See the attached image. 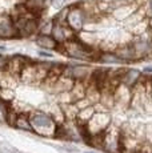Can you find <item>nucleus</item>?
<instances>
[{
	"mask_svg": "<svg viewBox=\"0 0 152 153\" xmlns=\"http://www.w3.org/2000/svg\"><path fill=\"white\" fill-rule=\"evenodd\" d=\"M30 123L32 131L36 132L40 136H54L56 133V123L54 121V119L49 114L35 112L30 116Z\"/></svg>",
	"mask_w": 152,
	"mask_h": 153,
	"instance_id": "f257e3e1",
	"label": "nucleus"
},
{
	"mask_svg": "<svg viewBox=\"0 0 152 153\" xmlns=\"http://www.w3.org/2000/svg\"><path fill=\"white\" fill-rule=\"evenodd\" d=\"M66 51L69 57L77 59V60H91L93 57V51L91 47L75 39L66 43Z\"/></svg>",
	"mask_w": 152,
	"mask_h": 153,
	"instance_id": "f03ea898",
	"label": "nucleus"
},
{
	"mask_svg": "<svg viewBox=\"0 0 152 153\" xmlns=\"http://www.w3.org/2000/svg\"><path fill=\"white\" fill-rule=\"evenodd\" d=\"M110 123H111V117L107 113H95L92 116V119L86 125L87 132L89 133V136L103 133V132L107 131Z\"/></svg>",
	"mask_w": 152,
	"mask_h": 153,
	"instance_id": "7ed1b4c3",
	"label": "nucleus"
},
{
	"mask_svg": "<svg viewBox=\"0 0 152 153\" xmlns=\"http://www.w3.org/2000/svg\"><path fill=\"white\" fill-rule=\"evenodd\" d=\"M86 23V13L81 8H68L67 25L72 31H80Z\"/></svg>",
	"mask_w": 152,
	"mask_h": 153,
	"instance_id": "20e7f679",
	"label": "nucleus"
},
{
	"mask_svg": "<svg viewBox=\"0 0 152 153\" xmlns=\"http://www.w3.org/2000/svg\"><path fill=\"white\" fill-rule=\"evenodd\" d=\"M103 148L110 153H120V133L116 129L104 132Z\"/></svg>",
	"mask_w": 152,
	"mask_h": 153,
	"instance_id": "39448f33",
	"label": "nucleus"
},
{
	"mask_svg": "<svg viewBox=\"0 0 152 153\" xmlns=\"http://www.w3.org/2000/svg\"><path fill=\"white\" fill-rule=\"evenodd\" d=\"M52 32V37L56 40L57 44L63 43H68L71 40H74V31L68 27V25H63V24H57V23H54L51 28Z\"/></svg>",
	"mask_w": 152,
	"mask_h": 153,
	"instance_id": "423d86ee",
	"label": "nucleus"
},
{
	"mask_svg": "<svg viewBox=\"0 0 152 153\" xmlns=\"http://www.w3.org/2000/svg\"><path fill=\"white\" fill-rule=\"evenodd\" d=\"M17 36L13 20L7 15L0 16V39H10Z\"/></svg>",
	"mask_w": 152,
	"mask_h": 153,
	"instance_id": "0eeeda50",
	"label": "nucleus"
},
{
	"mask_svg": "<svg viewBox=\"0 0 152 153\" xmlns=\"http://www.w3.org/2000/svg\"><path fill=\"white\" fill-rule=\"evenodd\" d=\"M121 61H128V60H133L136 57V52L133 49L132 44H128V45H124V47H120L118 48L115 52H113Z\"/></svg>",
	"mask_w": 152,
	"mask_h": 153,
	"instance_id": "6e6552de",
	"label": "nucleus"
},
{
	"mask_svg": "<svg viewBox=\"0 0 152 153\" xmlns=\"http://www.w3.org/2000/svg\"><path fill=\"white\" fill-rule=\"evenodd\" d=\"M36 44L42 48H45V49H56L59 47V44L56 43V40L54 39L52 36L49 35H45V33H40L36 36Z\"/></svg>",
	"mask_w": 152,
	"mask_h": 153,
	"instance_id": "1a4fd4ad",
	"label": "nucleus"
},
{
	"mask_svg": "<svg viewBox=\"0 0 152 153\" xmlns=\"http://www.w3.org/2000/svg\"><path fill=\"white\" fill-rule=\"evenodd\" d=\"M95 114V111H93V107H87V108H83V109L79 111L77 113V121H79V125H87V123L92 119V116Z\"/></svg>",
	"mask_w": 152,
	"mask_h": 153,
	"instance_id": "9d476101",
	"label": "nucleus"
},
{
	"mask_svg": "<svg viewBox=\"0 0 152 153\" xmlns=\"http://www.w3.org/2000/svg\"><path fill=\"white\" fill-rule=\"evenodd\" d=\"M139 76H140V72L137 69H125V72H124V75L121 76V83H124L125 85H133L137 81V79H139Z\"/></svg>",
	"mask_w": 152,
	"mask_h": 153,
	"instance_id": "9b49d317",
	"label": "nucleus"
},
{
	"mask_svg": "<svg viewBox=\"0 0 152 153\" xmlns=\"http://www.w3.org/2000/svg\"><path fill=\"white\" fill-rule=\"evenodd\" d=\"M13 126L16 128L22 129V131H28V132H34L32 131V126L30 123V117L25 116V114H17L16 120H15V124Z\"/></svg>",
	"mask_w": 152,
	"mask_h": 153,
	"instance_id": "f8f14e48",
	"label": "nucleus"
},
{
	"mask_svg": "<svg viewBox=\"0 0 152 153\" xmlns=\"http://www.w3.org/2000/svg\"><path fill=\"white\" fill-rule=\"evenodd\" d=\"M44 3H45V0H27L25 7H27V10L30 12H32V11H39L44 7Z\"/></svg>",
	"mask_w": 152,
	"mask_h": 153,
	"instance_id": "ddd939ff",
	"label": "nucleus"
},
{
	"mask_svg": "<svg viewBox=\"0 0 152 153\" xmlns=\"http://www.w3.org/2000/svg\"><path fill=\"white\" fill-rule=\"evenodd\" d=\"M99 60L103 61V63H120L121 61L120 59L115 53H112V52H103V53H100Z\"/></svg>",
	"mask_w": 152,
	"mask_h": 153,
	"instance_id": "4468645a",
	"label": "nucleus"
},
{
	"mask_svg": "<svg viewBox=\"0 0 152 153\" xmlns=\"http://www.w3.org/2000/svg\"><path fill=\"white\" fill-rule=\"evenodd\" d=\"M8 63H10V60H8L5 56L0 55V69L5 68V67H8Z\"/></svg>",
	"mask_w": 152,
	"mask_h": 153,
	"instance_id": "2eb2a0df",
	"label": "nucleus"
},
{
	"mask_svg": "<svg viewBox=\"0 0 152 153\" xmlns=\"http://www.w3.org/2000/svg\"><path fill=\"white\" fill-rule=\"evenodd\" d=\"M144 73H152V67H147V68H144Z\"/></svg>",
	"mask_w": 152,
	"mask_h": 153,
	"instance_id": "dca6fc26",
	"label": "nucleus"
},
{
	"mask_svg": "<svg viewBox=\"0 0 152 153\" xmlns=\"http://www.w3.org/2000/svg\"><path fill=\"white\" fill-rule=\"evenodd\" d=\"M0 51H4V47H0Z\"/></svg>",
	"mask_w": 152,
	"mask_h": 153,
	"instance_id": "f3484780",
	"label": "nucleus"
},
{
	"mask_svg": "<svg viewBox=\"0 0 152 153\" xmlns=\"http://www.w3.org/2000/svg\"><path fill=\"white\" fill-rule=\"evenodd\" d=\"M150 7L152 8V0H151V1H150Z\"/></svg>",
	"mask_w": 152,
	"mask_h": 153,
	"instance_id": "a211bd4d",
	"label": "nucleus"
}]
</instances>
